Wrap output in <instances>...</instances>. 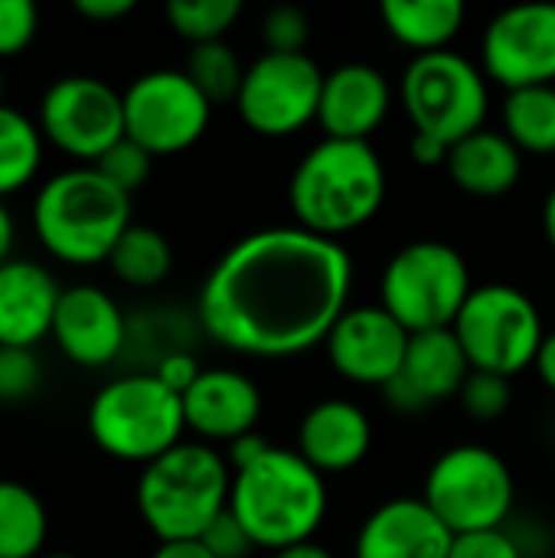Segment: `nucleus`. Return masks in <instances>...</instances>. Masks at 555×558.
Instances as JSON below:
<instances>
[{
  "label": "nucleus",
  "mask_w": 555,
  "mask_h": 558,
  "mask_svg": "<svg viewBox=\"0 0 555 558\" xmlns=\"http://www.w3.org/2000/svg\"><path fill=\"white\" fill-rule=\"evenodd\" d=\"M353 258L337 239L301 226L239 239L206 275L200 324L242 356H298L327 340L350 307Z\"/></svg>",
  "instance_id": "f257e3e1"
},
{
  "label": "nucleus",
  "mask_w": 555,
  "mask_h": 558,
  "mask_svg": "<svg viewBox=\"0 0 555 558\" xmlns=\"http://www.w3.org/2000/svg\"><path fill=\"white\" fill-rule=\"evenodd\" d=\"M288 199L301 229L340 242L383 209L386 167L370 141L324 137L298 160Z\"/></svg>",
  "instance_id": "f03ea898"
},
{
  "label": "nucleus",
  "mask_w": 555,
  "mask_h": 558,
  "mask_svg": "<svg viewBox=\"0 0 555 558\" xmlns=\"http://www.w3.org/2000/svg\"><path fill=\"white\" fill-rule=\"evenodd\" d=\"M128 229L131 196L108 183L95 167L52 173L33 199V232L62 265L92 268L108 262Z\"/></svg>",
  "instance_id": "7ed1b4c3"
},
{
  "label": "nucleus",
  "mask_w": 555,
  "mask_h": 558,
  "mask_svg": "<svg viewBox=\"0 0 555 558\" xmlns=\"http://www.w3.org/2000/svg\"><path fill=\"white\" fill-rule=\"evenodd\" d=\"M232 517L258 549L311 543L327 517V481L298 451L272 445L255 464L232 471Z\"/></svg>",
  "instance_id": "20e7f679"
},
{
  "label": "nucleus",
  "mask_w": 555,
  "mask_h": 558,
  "mask_svg": "<svg viewBox=\"0 0 555 558\" xmlns=\"http://www.w3.org/2000/svg\"><path fill=\"white\" fill-rule=\"evenodd\" d=\"M229 494L226 454L203 441H180L141 471L134 504L157 543H177L200 539L229 510Z\"/></svg>",
  "instance_id": "39448f33"
},
{
  "label": "nucleus",
  "mask_w": 555,
  "mask_h": 558,
  "mask_svg": "<svg viewBox=\"0 0 555 558\" xmlns=\"http://www.w3.org/2000/svg\"><path fill=\"white\" fill-rule=\"evenodd\" d=\"M183 396L154 373H128L105 383L88 405L92 441L128 464H150L183 441Z\"/></svg>",
  "instance_id": "423d86ee"
},
{
  "label": "nucleus",
  "mask_w": 555,
  "mask_h": 558,
  "mask_svg": "<svg viewBox=\"0 0 555 558\" xmlns=\"http://www.w3.org/2000/svg\"><path fill=\"white\" fill-rule=\"evenodd\" d=\"M471 291L474 281L464 255L438 239L402 245L379 278V304L409 333L455 327Z\"/></svg>",
  "instance_id": "0eeeda50"
},
{
  "label": "nucleus",
  "mask_w": 555,
  "mask_h": 558,
  "mask_svg": "<svg viewBox=\"0 0 555 558\" xmlns=\"http://www.w3.org/2000/svg\"><path fill=\"white\" fill-rule=\"evenodd\" d=\"M399 98L412 128L445 144L481 131L491 105L484 69L455 49L415 56L399 78Z\"/></svg>",
  "instance_id": "6e6552de"
},
{
  "label": "nucleus",
  "mask_w": 555,
  "mask_h": 558,
  "mask_svg": "<svg viewBox=\"0 0 555 558\" xmlns=\"http://www.w3.org/2000/svg\"><path fill=\"white\" fill-rule=\"evenodd\" d=\"M451 330L471 369L507 376V379L533 366L540 343L546 337L533 298L517 284H504V281L474 284Z\"/></svg>",
  "instance_id": "1a4fd4ad"
},
{
  "label": "nucleus",
  "mask_w": 555,
  "mask_h": 558,
  "mask_svg": "<svg viewBox=\"0 0 555 558\" xmlns=\"http://www.w3.org/2000/svg\"><path fill=\"white\" fill-rule=\"evenodd\" d=\"M514 474L507 461L484 445H455L429 468L422 500L455 533L500 530L514 513Z\"/></svg>",
  "instance_id": "9d476101"
},
{
  "label": "nucleus",
  "mask_w": 555,
  "mask_h": 558,
  "mask_svg": "<svg viewBox=\"0 0 555 558\" xmlns=\"http://www.w3.org/2000/svg\"><path fill=\"white\" fill-rule=\"evenodd\" d=\"M124 137L154 157L193 147L213 118L209 98L183 69H150L124 92Z\"/></svg>",
  "instance_id": "9b49d317"
},
{
  "label": "nucleus",
  "mask_w": 555,
  "mask_h": 558,
  "mask_svg": "<svg viewBox=\"0 0 555 558\" xmlns=\"http://www.w3.org/2000/svg\"><path fill=\"white\" fill-rule=\"evenodd\" d=\"M324 69L307 52H262L245 65L236 98L242 121L262 137H288L317 121Z\"/></svg>",
  "instance_id": "f8f14e48"
},
{
  "label": "nucleus",
  "mask_w": 555,
  "mask_h": 558,
  "mask_svg": "<svg viewBox=\"0 0 555 558\" xmlns=\"http://www.w3.org/2000/svg\"><path fill=\"white\" fill-rule=\"evenodd\" d=\"M36 124L52 147L92 167L124 137V95L95 75H62L43 92Z\"/></svg>",
  "instance_id": "ddd939ff"
},
{
  "label": "nucleus",
  "mask_w": 555,
  "mask_h": 558,
  "mask_svg": "<svg viewBox=\"0 0 555 558\" xmlns=\"http://www.w3.org/2000/svg\"><path fill=\"white\" fill-rule=\"evenodd\" d=\"M481 69L507 92L555 85L553 0L514 3L494 13L481 36Z\"/></svg>",
  "instance_id": "4468645a"
},
{
  "label": "nucleus",
  "mask_w": 555,
  "mask_h": 558,
  "mask_svg": "<svg viewBox=\"0 0 555 558\" xmlns=\"http://www.w3.org/2000/svg\"><path fill=\"white\" fill-rule=\"evenodd\" d=\"M409 330L383 307L360 304L347 307L324 340L327 360L337 376L357 386H389L406 360Z\"/></svg>",
  "instance_id": "2eb2a0df"
},
{
  "label": "nucleus",
  "mask_w": 555,
  "mask_h": 558,
  "mask_svg": "<svg viewBox=\"0 0 555 558\" xmlns=\"http://www.w3.org/2000/svg\"><path fill=\"white\" fill-rule=\"evenodd\" d=\"M49 337L69 363L82 369H101L128 347V320L108 291L95 284H75L62 288Z\"/></svg>",
  "instance_id": "dca6fc26"
},
{
  "label": "nucleus",
  "mask_w": 555,
  "mask_h": 558,
  "mask_svg": "<svg viewBox=\"0 0 555 558\" xmlns=\"http://www.w3.org/2000/svg\"><path fill=\"white\" fill-rule=\"evenodd\" d=\"M468 376L471 363L451 327L412 333L402 369L389 386H383V399L389 402V409L415 415L445 399H458Z\"/></svg>",
  "instance_id": "f3484780"
},
{
  "label": "nucleus",
  "mask_w": 555,
  "mask_h": 558,
  "mask_svg": "<svg viewBox=\"0 0 555 558\" xmlns=\"http://www.w3.org/2000/svg\"><path fill=\"white\" fill-rule=\"evenodd\" d=\"M455 533L422 497H393L360 526L353 558H448Z\"/></svg>",
  "instance_id": "a211bd4d"
},
{
  "label": "nucleus",
  "mask_w": 555,
  "mask_h": 558,
  "mask_svg": "<svg viewBox=\"0 0 555 558\" xmlns=\"http://www.w3.org/2000/svg\"><path fill=\"white\" fill-rule=\"evenodd\" d=\"M393 105L389 78L370 62H343L324 75L317 124L324 137L370 141V134L386 121Z\"/></svg>",
  "instance_id": "6ab92c4d"
},
{
  "label": "nucleus",
  "mask_w": 555,
  "mask_h": 558,
  "mask_svg": "<svg viewBox=\"0 0 555 558\" xmlns=\"http://www.w3.org/2000/svg\"><path fill=\"white\" fill-rule=\"evenodd\" d=\"M183 415L186 428L203 441L232 445L236 438L255 432L262 418V389L239 369H203L183 396Z\"/></svg>",
  "instance_id": "aec40b11"
},
{
  "label": "nucleus",
  "mask_w": 555,
  "mask_h": 558,
  "mask_svg": "<svg viewBox=\"0 0 555 558\" xmlns=\"http://www.w3.org/2000/svg\"><path fill=\"white\" fill-rule=\"evenodd\" d=\"M370 415L350 399H324L298 425V454L324 477L353 471L370 454Z\"/></svg>",
  "instance_id": "412c9836"
},
{
  "label": "nucleus",
  "mask_w": 555,
  "mask_h": 558,
  "mask_svg": "<svg viewBox=\"0 0 555 558\" xmlns=\"http://www.w3.org/2000/svg\"><path fill=\"white\" fill-rule=\"evenodd\" d=\"M62 288L49 268L26 258H10L0 265V347L36 350L43 337L52 333V317Z\"/></svg>",
  "instance_id": "4be33fe9"
},
{
  "label": "nucleus",
  "mask_w": 555,
  "mask_h": 558,
  "mask_svg": "<svg viewBox=\"0 0 555 558\" xmlns=\"http://www.w3.org/2000/svg\"><path fill=\"white\" fill-rule=\"evenodd\" d=\"M448 173L471 196H504L523 177V150L494 128H481L448 150Z\"/></svg>",
  "instance_id": "5701e85b"
},
{
  "label": "nucleus",
  "mask_w": 555,
  "mask_h": 558,
  "mask_svg": "<svg viewBox=\"0 0 555 558\" xmlns=\"http://www.w3.org/2000/svg\"><path fill=\"white\" fill-rule=\"evenodd\" d=\"M379 16L393 39L422 56L451 49V39L461 33L468 10L461 0H386Z\"/></svg>",
  "instance_id": "b1692460"
},
{
  "label": "nucleus",
  "mask_w": 555,
  "mask_h": 558,
  "mask_svg": "<svg viewBox=\"0 0 555 558\" xmlns=\"http://www.w3.org/2000/svg\"><path fill=\"white\" fill-rule=\"evenodd\" d=\"M49 513L36 490L0 481V558H43Z\"/></svg>",
  "instance_id": "393cba45"
},
{
  "label": "nucleus",
  "mask_w": 555,
  "mask_h": 558,
  "mask_svg": "<svg viewBox=\"0 0 555 558\" xmlns=\"http://www.w3.org/2000/svg\"><path fill=\"white\" fill-rule=\"evenodd\" d=\"M105 265L128 288H154L170 275L173 248L160 229L131 222V229L118 239Z\"/></svg>",
  "instance_id": "a878e982"
},
{
  "label": "nucleus",
  "mask_w": 555,
  "mask_h": 558,
  "mask_svg": "<svg viewBox=\"0 0 555 558\" xmlns=\"http://www.w3.org/2000/svg\"><path fill=\"white\" fill-rule=\"evenodd\" d=\"M504 134L523 154H555V85L507 92Z\"/></svg>",
  "instance_id": "bb28decb"
},
{
  "label": "nucleus",
  "mask_w": 555,
  "mask_h": 558,
  "mask_svg": "<svg viewBox=\"0 0 555 558\" xmlns=\"http://www.w3.org/2000/svg\"><path fill=\"white\" fill-rule=\"evenodd\" d=\"M43 131L23 111L0 105V199L33 183L43 167Z\"/></svg>",
  "instance_id": "cd10ccee"
},
{
  "label": "nucleus",
  "mask_w": 555,
  "mask_h": 558,
  "mask_svg": "<svg viewBox=\"0 0 555 558\" xmlns=\"http://www.w3.org/2000/svg\"><path fill=\"white\" fill-rule=\"evenodd\" d=\"M183 72L209 98V105L236 101L239 88H242V78H245V65L239 62V52L226 39L193 46L190 56H186Z\"/></svg>",
  "instance_id": "c85d7f7f"
},
{
  "label": "nucleus",
  "mask_w": 555,
  "mask_h": 558,
  "mask_svg": "<svg viewBox=\"0 0 555 558\" xmlns=\"http://www.w3.org/2000/svg\"><path fill=\"white\" fill-rule=\"evenodd\" d=\"M239 16H242L239 0H170L167 3V23L173 26L177 36L190 39L193 46L226 39V33L232 29Z\"/></svg>",
  "instance_id": "c756f323"
},
{
  "label": "nucleus",
  "mask_w": 555,
  "mask_h": 558,
  "mask_svg": "<svg viewBox=\"0 0 555 558\" xmlns=\"http://www.w3.org/2000/svg\"><path fill=\"white\" fill-rule=\"evenodd\" d=\"M510 379L507 376H494V373H481V369H471V376L464 379L461 392H458V402L461 409L474 418V422H497L507 415L510 409Z\"/></svg>",
  "instance_id": "7c9ffc66"
},
{
  "label": "nucleus",
  "mask_w": 555,
  "mask_h": 558,
  "mask_svg": "<svg viewBox=\"0 0 555 558\" xmlns=\"http://www.w3.org/2000/svg\"><path fill=\"white\" fill-rule=\"evenodd\" d=\"M43 386V366L36 350L0 347V405H20Z\"/></svg>",
  "instance_id": "2f4dec72"
},
{
  "label": "nucleus",
  "mask_w": 555,
  "mask_h": 558,
  "mask_svg": "<svg viewBox=\"0 0 555 558\" xmlns=\"http://www.w3.org/2000/svg\"><path fill=\"white\" fill-rule=\"evenodd\" d=\"M108 183H114L121 193H134L147 183L150 167H154V154H147L141 144H134L131 137H121L108 154H101L98 163H92Z\"/></svg>",
  "instance_id": "473e14b6"
},
{
  "label": "nucleus",
  "mask_w": 555,
  "mask_h": 558,
  "mask_svg": "<svg viewBox=\"0 0 555 558\" xmlns=\"http://www.w3.org/2000/svg\"><path fill=\"white\" fill-rule=\"evenodd\" d=\"M265 52H304L311 39V20L294 3H278L262 16Z\"/></svg>",
  "instance_id": "72a5a7b5"
},
{
  "label": "nucleus",
  "mask_w": 555,
  "mask_h": 558,
  "mask_svg": "<svg viewBox=\"0 0 555 558\" xmlns=\"http://www.w3.org/2000/svg\"><path fill=\"white\" fill-rule=\"evenodd\" d=\"M39 29V10L29 0H0V59L20 56Z\"/></svg>",
  "instance_id": "f704fd0d"
},
{
  "label": "nucleus",
  "mask_w": 555,
  "mask_h": 558,
  "mask_svg": "<svg viewBox=\"0 0 555 558\" xmlns=\"http://www.w3.org/2000/svg\"><path fill=\"white\" fill-rule=\"evenodd\" d=\"M448 558H527L507 526L455 536Z\"/></svg>",
  "instance_id": "c9c22d12"
},
{
  "label": "nucleus",
  "mask_w": 555,
  "mask_h": 558,
  "mask_svg": "<svg viewBox=\"0 0 555 558\" xmlns=\"http://www.w3.org/2000/svg\"><path fill=\"white\" fill-rule=\"evenodd\" d=\"M200 543H203L216 558H249L258 549L255 539L249 536V530L232 517V510H226V513L200 536Z\"/></svg>",
  "instance_id": "e433bc0d"
},
{
  "label": "nucleus",
  "mask_w": 555,
  "mask_h": 558,
  "mask_svg": "<svg viewBox=\"0 0 555 558\" xmlns=\"http://www.w3.org/2000/svg\"><path fill=\"white\" fill-rule=\"evenodd\" d=\"M200 373H203V366H200L196 356L186 353V350H170V353H164V356L157 360V366H154V376H157L170 392H177V396H186L190 386L200 379Z\"/></svg>",
  "instance_id": "4c0bfd02"
},
{
  "label": "nucleus",
  "mask_w": 555,
  "mask_h": 558,
  "mask_svg": "<svg viewBox=\"0 0 555 558\" xmlns=\"http://www.w3.org/2000/svg\"><path fill=\"white\" fill-rule=\"evenodd\" d=\"M268 448H272V441H268V438H262L258 432H249V435L236 438L232 445H226V461H229V468H232V471H242V468L255 464Z\"/></svg>",
  "instance_id": "58836bf2"
},
{
  "label": "nucleus",
  "mask_w": 555,
  "mask_h": 558,
  "mask_svg": "<svg viewBox=\"0 0 555 558\" xmlns=\"http://www.w3.org/2000/svg\"><path fill=\"white\" fill-rule=\"evenodd\" d=\"M448 150H451V144H445L442 137H432V134L412 131L409 154H412V160H415V163H422V167H438V163H448Z\"/></svg>",
  "instance_id": "ea45409f"
},
{
  "label": "nucleus",
  "mask_w": 555,
  "mask_h": 558,
  "mask_svg": "<svg viewBox=\"0 0 555 558\" xmlns=\"http://www.w3.org/2000/svg\"><path fill=\"white\" fill-rule=\"evenodd\" d=\"M134 10V0H75V13L92 23H111Z\"/></svg>",
  "instance_id": "a19ab883"
},
{
  "label": "nucleus",
  "mask_w": 555,
  "mask_h": 558,
  "mask_svg": "<svg viewBox=\"0 0 555 558\" xmlns=\"http://www.w3.org/2000/svg\"><path fill=\"white\" fill-rule=\"evenodd\" d=\"M150 558H216L200 539H177V543H157Z\"/></svg>",
  "instance_id": "79ce46f5"
},
{
  "label": "nucleus",
  "mask_w": 555,
  "mask_h": 558,
  "mask_svg": "<svg viewBox=\"0 0 555 558\" xmlns=\"http://www.w3.org/2000/svg\"><path fill=\"white\" fill-rule=\"evenodd\" d=\"M533 369L543 379V386L555 392V330H546V337L540 343V353L533 360Z\"/></svg>",
  "instance_id": "37998d69"
},
{
  "label": "nucleus",
  "mask_w": 555,
  "mask_h": 558,
  "mask_svg": "<svg viewBox=\"0 0 555 558\" xmlns=\"http://www.w3.org/2000/svg\"><path fill=\"white\" fill-rule=\"evenodd\" d=\"M13 242H16V226H13V216H10L7 203L0 199V265L10 262Z\"/></svg>",
  "instance_id": "c03bdc74"
},
{
  "label": "nucleus",
  "mask_w": 555,
  "mask_h": 558,
  "mask_svg": "<svg viewBox=\"0 0 555 558\" xmlns=\"http://www.w3.org/2000/svg\"><path fill=\"white\" fill-rule=\"evenodd\" d=\"M272 558H334L321 543H298V546H288V549H278Z\"/></svg>",
  "instance_id": "a18cd8bd"
},
{
  "label": "nucleus",
  "mask_w": 555,
  "mask_h": 558,
  "mask_svg": "<svg viewBox=\"0 0 555 558\" xmlns=\"http://www.w3.org/2000/svg\"><path fill=\"white\" fill-rule=\"evenodd\" d=\"M543 235L555 252V186L546 193V203H543Z\"/></svg>",
  "instance_id": "49530a36"
},
{
  "label": "nucleus",
  "mask_w": 555,
  "mask_h": 558,
  "mask_svg": "<svg viewBox=\"0 0 555 558\" xmlns=\"http://www.w3.org/2000/svg\"><path fill=\"white\" fill-rule=\"evenodd\" d=\"M43 558H79V556H65V553H56V556H43Z\"/></svg>",
  "instance_id": "de8ad7c7"
},
{
  "label": "nucleus",
  "mask_w": 555,
  "mask_h": 558,
  "mask_svg": "<svg viewBox=\"0 0 555 558\" xmlns=\"http://www.w3.org/2000/svg\"><path fill=\"white\" fill-rule=\"evenodd\" d=\"M0 105H3V75H0Z\"/></svg>",
  "instance_id": "09e8293b"
}]
</instances>
